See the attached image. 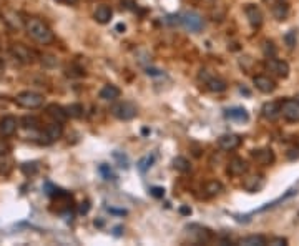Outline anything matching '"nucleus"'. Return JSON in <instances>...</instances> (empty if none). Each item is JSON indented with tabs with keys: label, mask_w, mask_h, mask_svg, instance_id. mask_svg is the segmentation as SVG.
Segmentation results:
<instances>
[{
	"label": "nucleus",
	"mask_w": 299,
	"mask_h": 246,
	"mask_svg": "<svg viewBox=\"0 0 299 246\" xmlns=\"http://www.w3.org/2000/svg\"><path fill=\"white\" fill-rule=\"evenodd\" d=\"M179 213L190 216V215H191V208H190V206H181V208H179Z\"/></svg>",
	"instance_id": "nucleus-36"
},
{
	"label": "nucleus",
	"mask_w": 299,
	"mask_h": 246,
	"mask_svg": "<svg viewBox=\"0 0 299 246\" xmlns=\"http://www.w3.org/2000/svg\"><path fill=\"white\" fill-rule=\"evenodd\" d=\"M263 186H265V177L263 175H249V177L244 178L243 182V188L248 193H258L263 190Z\"/></svg>",
	"instance_id": "nucleus-11"
},
{
	"label": "nucleus",
	"mask_w": 299,
	"mask_h": 246,
	"mask_svg": "<svg viewBox=\"0 0 299 246\" xmlns=\"http://www.w3.org/2000/svg\"><path fill=\"white\" fill-rule=\"evenodd\" d=\"M47 115L54 118V122H60V123H63L68 118L67 110H65L63 107H60V105H55V103H52L47 107Z\"/></svg>",
	"instance_id": "nucleus-20"
},
{
	"label": "nucleus",
	"mask_w": 299,
	"mask_h": 246,
	"mask_svg": "<svg viewBox=\"0 0 299 246\" xmlns=\"http://www.w3.org/2000/svg\"><path fill=\"white\" fill-rule=\"evenodd\" d=\"M25 30H27L30 38H33L35 42L42 43V45H48L55 38L52 29L40 19H29L25 22Z\"/></svg>",
	"instance_id": "nucleus-1"
},
{
	"label": "nucleus",
	"mask_w": 299,
	"mask_h": 246,
	"mask_svg": "<svg viewBox=\"0 0 299 246\" xmlns=\"http://www.w3.org/2000/svg\"><path fill=\"white\" fill-rule=\"evenodd\" d=\"M110 213H115V215H126L125 210H115V208H108Z\"/></svg>",
	"instance_id": "nucleus-38"
},
{
	"label": "nucleus",
	"mask_w": 299,
	"mask_h": 246,
	"mask_svg": "<svg viewBox=\"0 0 299 246\" xmlns=\"http://www.w3.org/2000/svg\"><path fill=\"white\" fill-rule=\"evenodd\" d=\"M155 161H156V153H148V155H145L143 158H140L138 170L140 171H147L148 168H151Z\"/></svg>",
	"instance_id": "nucleus-25"
},
{
	"label": "nucleus",
	"mask_w": 299,
	"mask_h": 246,
	"mask_svg": "<svg viewBox=\"0 0 299 246\" xmlns=\"http://www.w3.org/2000/svg\"><path fill=\"white\" fill-rule=\"evenodd\" d=\"M61 135H63V126L60 122H52L45 126V130L42 131V138L45 143H54L57 142Z\"/></svg>",
	"instance_id": "nucleus-7"
},
{
	"label": "nucleus",
	"mask_w": 299,
	"mask_h": 246,
	"mask_svg": "<svg viewBox=\"0 0 299 246\" xmlns=\"http://www.w3.org/2000/svg\"><path fill=\"white\" fill-rule=\"evenodd\" d=\"M67 115L70 118H80L83 117V105L82 103H72V105H68L67 108Z\"/></svg>",
	"instance_id": "nucleus-27"
},
{
	"label": "nucleus",
	"mask_w": 299,
	"mask_h": 246,
	"mask_svg": "<svg viewBox=\"0 0 299 246\" xmlns=\"http://www.w3.org/2000/svg\"><path fill=\"white\" fill-rule=\"evenodd\" d=\"M261 113H263V117L266 118V120H276L279 115H281V102H268L263 105V108H261Z\"/></svg>",
	"instance_id": "nucleus-18"
},
{
	"label": "nucleus",
	"mask_w": 299,
	"mask_h": 246,
	"mask_svg": "<svg viewBox=\"0 0 299 246\" xmlns=\"http://www.w3.org/2000/svg\"><path fill=\"white\" fill-rule=\"evenodd\" d=\"M228 173L231 177H243V175L248 173V161L243 160V158L236 156L228 163Z\"/></svg>",
	"instance_id": "nucleus-14"
},
{
	"label": "nucleus",
	"mask_w": 299,
	"mask_h": 246,
	"mask_svg": "<svg viewBox=\"0 0 299 246\" xmlns=\"http://www.w3.org/2000/svg\"><path fill=\"white\" fill-rule=\"evenodd\" d=\"M224 115H226V118H230V120L233 122H248L249 120V113L246 112L244 108H230L224 112Z\"/></svg>",
	"instance_id": "nucleus-22"
},
{
	"label": "nucleus",
	"mask_w": 299,
	"mask_h": 246,
	"mask_svg": "<svg viewBox=\"0 0 299 246\" xmlns=\"http://www.w3.org/2000/svg\"><path fill=\"white\" fill-rule=\"evenodd\" d=\"M112 15H113V12H112V8H110L108 5H100V7H96V10H95V14H93V19L98 22V24H108L110 20H112Z\"/></svg>",
	"instance_id": "nucleus-21"
},
{
	"label": "nucleus",
	"mask_w": 299,
	"mask_h": 246,
	"mask_svg": "<svg viewBox=\"0 0 299 246\" xmlns=\"http://www.w3.org/2000/svg\"><path fill=\"white\" fill-rule=\"evenodd\" d=\"M271 5V14L274 17L276 20L283 22L288 19V14H289V5L286 0H276V2L269 3Z\"/></svg>",
	"instance_id": "nucleus-17"
},
{
	"label": "nucleus",
	"mask_w": 299,
	"mask_h": 246,
	"mask_svg": "<svg viewBox=\"0 0 299 246\" xmlns=\"http://www.w3.org/2000/svg\"><path fill=\"white\" fill-rule=\"evenodd\" d=\"M263 50H265V55L266 57H274L276 55V48H274V43L266 40L265 45H263Z\"/></svg>",
	"instance_id": "nucleus-29"
},
{
	"label": "nucleus",
	"mask_w": 299,
	"mask_h": 246,
	"mask_svg": "<svg viewBox=\"0 0 299 246\" xmlns=\"http://www.w3.org/2000/svg\"><path fill=\"white\" fill-rule=\"evenodd\" d=\"M10 54L14 55L19 62H22V63H32V62H33V52L30 50V48L25 47V45H20V43L12 45Z\"/></svg>",
	"instance_id": "nucleus-12"
},
{
	"label": "nucleus",
	"mask_w": 299,
	"mask_h": 246,
	"mask_svg": "<svg viewBox=\"0 0 299 246\" xmlns=\"http://www.w3.org/2000/svg\"><path fill=\"white\" fill-rule=\"evenodd\" d=\"M224 190L223 183L218 182V180H211V182H208L205 184V195L209 196V198H213V196H218L221 195Z\"/></svg>",
	"instance_id": "nucleus-23"
},
{
	"label": "nucleus",
	"mask_w": 299,
	"mask_h": 246,
	"mask_svg": "<svg viewBox=\"0 0 299 246\" xmlns=\"http://www.w3.org/2000/svg\"><path fill=\"white\" fill-rule=\"evenodd\" d=\"M15 103L22 108H29V110H35L40 108L43 105V96L37 92H22L15 96Z\"/></svg>",
	"instance_id": "nucleus-2"
},
{
	"label": "nucleus",
	"mask_w": 299,
	"mask_h": 246,
	"mask_svg": "<svg viewBox=\"0 0 299 246\" xmlns=\"http://www.w3.org/2000/svg\"><path fill=\"white\" fill-rule=\"evenodd\" d=\"M89 210H90V203H89V201H83V203L80 205V213L87 215V213H89Z\"/></svg>",
	"instance_id": "nucleus-35"
},
{
	"label": "nucleus",
	"mask_w": 299,
	"mask_h": 246,
	"mask_svg": "<svg viewBox=\"0 0 299 246\" xmlns=\"http://www.w3.org/2000/svg\"><path fill=\"white\" fill-rule=\"evenodd\" d=\"M244 14H246V19H248V22L251 24L253 29H259L263 25V12L258 5H254V3H248V5L244 7Z\"/></svg>",
	"instance_id": "nucleus-9"
},
{
	"label": "nucleus",
	"mask_w": 299,
	"mask_h": 246,
	"mask_svg": "<svg viewBox=\"0 0 299 246\" xmlns=\"http://www.w3.org/2000/svg\"><path fill=\"white\" fill-rule=\"evenodd\" d=\"M284 42H286V45H288V48H294V47H296V42H298L296 32H294V30H289V32L284 35Z\"/></svg>",
	"instance_id": "nucleus-28"
},
{
	"label": "nucleus",
	"mask_w": 299,
	"mask_h": 246,
	"mask_svg": "<svg viewBox=\"0 0 299 246\" xmlns=\"http://www.w3.org/2000/svg\"><path fill=\"white\" fill-rule=\"evenodd\" d=\"M17 128H19V122L15 117L8 115L0 120V135L2 137H12V135H15Z\"/></svg>",
	"instance_id": "nucleus-16"
},
{
	"label": "nucleus",
	"mask_w": 299,
	"mask_h": 246,
	"mask_svg": "<svg viewBox=\"0 0 299 246\" xmlns=\"http://www.w3.org/2000/svg\"><path fill=\"white\" fill-rule=\"evenodd\" d=\"M265 67L268 72H271L272 75L279 77V78H286L289 75V63L284 60L274 59V57H268L265 62Z\"/></svg>",
	"instance_id": "nucleus-3"
},
{
	"label": "nucleus",
	"mask_w": 299,
	"mask_h": 246,
	"mask_svg": "<svg viewBox=\"0 0 299 246\" xmlns=\"http://www.w3.org/2000/svg\"><path fill=\"white\" fill-rule=\"evenodd\" d=\"M266 243L268 240L261 235H249L238 241V245H243V246H265Z\"/></svg>",
	"instance_id": "nucleus-24"
},
{
	"label": "nucleus",
	"mask_w": 299,
	"mask_h": 246,
	"mask_svg": "<svg viewBox=\"0 0 299 246\" xmlns=\"http://www.w3.org/2000/svg\"><path fill=\"white\" fill-rule=\"evenodd\" d=\"M112 113L118 118V120L128 122V120H133V118L138 115V110H136V107L133 103L123 102V103L115 105V107L112 108Z\"/></svg>",
	"instance_id": "nucleus-4"
},
{
	"label": "nucleus",
	"mask_w": 299,
	"mask_h": 246,
	"mask_svg": "<svg viewBox=\"0 0 299 246\" xmlns=\"http://www.w3.org/2000/svg\"><path fill=\"white\" fill-rule=\"evenodd\" d=\"M57 2L65 3V5H75V3H77L78 0H57Z\"/></svg>",
	"instance_id": "nucleus-37"
},
{
	"label": "nucleus",
	"mask_w": 299,
	"mask_h": 246,
	"mask_svg": "<svg viewBox=\"0 0 299 246\" xmlns=\"http://www.w3.org/2000/svg\"><path fill=\"white\" fill-rule=\"evenodd\" d=\"M251 155L254 160L263 166H269L274 163V160H276V155L271 148H259V150H254Z\"/></svg>",
	"instance_id": "nucleus-15"
},
{
	"label": "nucleus",
	"mask_w": 299,
	"mask_h": 246,
	"mask_svg": "<svg viewBox=\"0 0 299 246\" xmlns=\"http://www.w3.org/2000/svg\"><path fill=\"white\" fill-rule=\"evenodd\" d=\"M100 171H102V173L105 175V180H113V178H115V177H113V173H112V170H110L107 165L100 166Z\"/></svg>",
	"instance_id": "nucleus-34"
},
{
	"label": "nucleus",
	"mask_w": 299,
	"mask_h": 246,
	"mask_svg": "<svg viewBox=\"0 0 299 246\" xmlns=\"http://www.w3.org/2000/svg\"><path fill=\"white\" fill-rule=\"evenodd\" d=\"M2 65H3V63H2V60H0V68H2Z\"/></svg>",
	"instance_id": "nucleus-40"
},
{
	"label": "nucleus",
	"mask_w": 299,
	"mask_h": 246,
	"mask_svg": "<svg viewBox=\"0 0 299 246\" xmlns=\"http://www.w3.org/2000/svg\"><path fill=\"white\" fill-rule=\"evenodd\" d=\"M181 24L190 30V32H200L205 25L203 19L198 14H195V12H186V14L181 17Z\"/></svg>",
	"instance_id": "nucleus-10"
},
{
	"label": "nucleus",
	"mask_w": 299,
	"mask_h": 246,
	"mask_svg": "<svg viewBox=\"0 0 299 246\" xmlns=\"http://www.w3.org/2000/svg\"><path fill=\"white\" fill-rule=\"evenodd\" d=\"M200 78H201V80H205L206 89H208L209 92H213V93H221V92H224V90L228 89L226 82H224L223 78L208 75V72H206V70H201Z\"/></svg>",
	"instance_id": "nucleus-6"
},
{
	"label": "nucleus",
	"mask_w": 299,
	"mask_h": 246,
	"mask_svg": "<svg viewBox=\"0 0 299 246\" xmlns=\"http://www.w3.org/2000/svg\"><path fill=\"white\" fill-rule=\"evenodd\" d=\"M269 245H272V246H286V245H288V240L283 238V236H276V238L269 240Z\"/></svg>",
	"instance_id": "nucleus-33"
},
{
	"label": "nucleus",
	"mask_w": 299,
	"mask_h": 246,
	"mask_svg": "<svg viewBox=\"0 0 299 246\" xmlns=\"http://www.w3.org/2000/svg\"><path fill=\"white\" fill-rule=\"evenodd\" d=\"M241 137L239 135H235V133H226V135H221L218 138V147L221 148L224 152H233L241 145Z\"/></svg>",
	"instance_id": "nucleus-8"
},
{
	"label": "nucleus",
	"mask_w": 299,
	"mask_h": 246,
	"mask_svg": "<svg viewBox=\"0 0 299 246\" xmlns=\"http://www.w3.org/2000/svg\"><path fill=\"white\" fill-rule=\"evenodd\" d=\"M253 83L261 93H272L276 90V82L268 75H256L253 78Z\"/></svg>",
	"instance_id": "nucleus-13"
},
{
	"label": "nucleus",
	"mask_w": 299,
	"mask_h": 246,
	"mask_svg": "<svg viewBox=\"0 0 299 246\" xmlns=\"http://www.w3.org/2000/svg\"><path fill=\"white\" fill-rule=\"evenodd\" d=\"M268 2H269V3H272V2H276V0H268Z\"/></svg>",
	"instance_id": "nucleus-39"
},
{
	"label": "nucleus",
	"mask_w": 299,
	"mask_h": 246,
	"mask_svg": "<svg viewBox=\"0 0 299 246\" xmlns=\"http://www.w3.org/2000/svg\"><path fill=\"white\" fill-rule=\"evenodd\" d=\"M22 123H24V126H27V128H33V126H37L38 120L33 117H25L24 120H22Z\"/></svg>",
	"instance_id": "nucleus-32"
},
{
	"label": "nucleus",
	"mask_w": 299,
	"mask_h": 246,
	"mask_svg": "<svg viewBox=\"0 0 299 246\" xmlns=\"http://www.w3.org/2000/svg\"><path fill=\"white\" fill-rule=\"evenodd\" d=\"M173 168L179 171V173H186V171L191 170V165L184 156H177V158H173Z\"/></svg>",
	"instance_id": "nucleus-26"
},
{
	"label": "nucleus",
	"mask_w": 299,
	"mask_h": 246,
	"mask_svg": "<svg viewBox=\"0 0 299 246\" xmlns=\"http://www.w3.org/2000/svg\"><path fill=\"white\" fill-rule=\"evenodd\" d=\"M121 92L118 89L117 85H112V83H108V85H105L102 90H100V98L105 100V102H113V100L120 98Z\"/></svg>",
	"instance_id": "nucleus-19"
},
{
	"label": "nucleus",
	"mask_w": 299,
	"mask_h": 246,
	"mask_svg": "<svg viewBox=\"0 0 299 246\" xmlns=\"http://www.w3.org/2000/svg\"><path fill=\"white\" fill-rule=\"evenodd\" d=\"M22 170H24V173L30 175V173H35V171L38 170V165L35 163V161H32V163H24L22 165Z\"/></svg>",
	"instance_id": "nucleus-30"
},
{
	"label": "nucleus",
	"mask_w": 299,
	"mask_h": 246,
	"mask_svg": "<svg viewBox=\"0 0 299 246\" xmlns=\"http://www.w3.org/2000/svg\"><path fill=\"white\" fill-rule=\"evenodd\" d=\"M150 195L155 196V198H163L165 190L161 186H153V188H150Z\"/></svg>",
	"instance_id": "nucleus-31"
},
{
	"label": "nucleus",
	"mask_w": 299,
	"mask_h": 246,
	"mask_svg": "<svg viewBox=\"0 0 299 246\" xmlns=\"http://www.w3.org/2000/svg\"><path fill=\"white\" fill-rule=\"evenodd\" d=\"M281 115L288 122L299 123V100H283L281 102Z\"/></svg>",
	"instance_id": "nucleus-5"
}]
</instances>
